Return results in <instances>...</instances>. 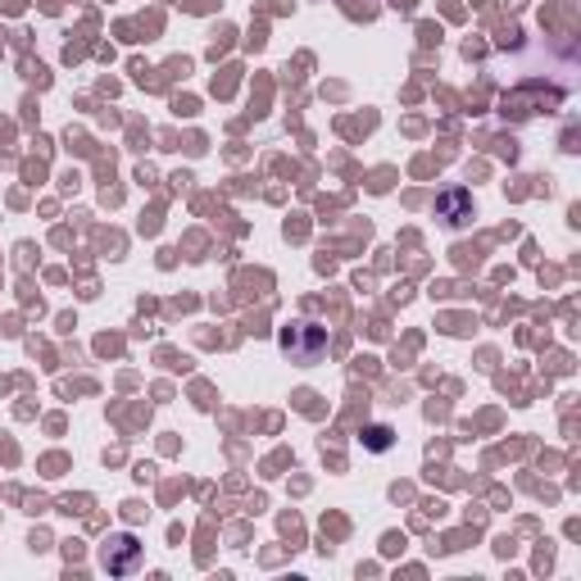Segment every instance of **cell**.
<instances>
[{
  "label": "cell",
  "mask_w": 581,
  "mask_h": 581,
  "mask_svg": "<svg viewBox=\"0 0 581 581\" xmlns=\"http://www.w3.org/2000/svg\"><path fill=\"white\" fill-rule=\"evenodd\" d=\"M282 350L296 359V363H318L323 355H327V327H318V323H290V327H282Z\"/></svg>",
  "instance_id": "obj_1"
},
{
  "label": "cell",
  "mask_w": 581,
  "mask_h": 581,
  "mask_svg": "<svg viewBox=\"0 0 581 581\" xmlns=\"http://www.w3.org/2000/svg\"><path fill=\"white\" fill-rule=\"evenodd\" d=\"M137 559H141V546L133 541V536H118L114 546H105V568L109 572H133Z\"/></svg>",
  "instance_id": "obj_2"
},
{
  "label": "cell",
  "mask_w": 581,
  "mask_h": 581,
  "mask_svg": "<svg viewBox=\"0 0 581 581\" xmlns=\"http://www.w3.org/2000/svg\"><path fill=\"white\" fill-rule=\"evenodd\" d=\"M436 210L445 214L450 228H464V223L473 219V200H468V191H445V196L436 200Z\"/></svg>",
  "instance_id": "obj_3"
},
{
  "label": "cell",
  "mask_w": 581,
  "mask_h": 581,
  "mask_svg": "<svg viewBox=\"0 0 581 581\" xmlns=\"http://www.w3.org/2000/svg\"><path fill=\"white\" fill-rule=\"evenodd\" d=\"M368 436H372V450H387V445H391V432H387V427H372Z\"/></svg>",
  "instance_id": "obj_4"
}]
</instances>
